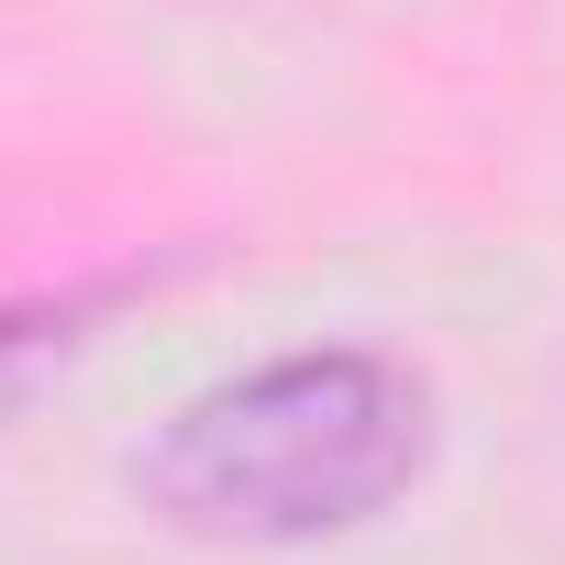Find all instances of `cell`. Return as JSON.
Returning <instances> with one entry per match:
<instances>
[{"instance_id": "6da1fadb", "label": "cell", "mask_w": 565, "mask_h": 565, "mask_svg": "<svg viewBox=\"0 0 565 565\" xmlns=\"http://www.w3.org/2000/svg\"><path fill=\"white\" fill-rule=\"evenodd\" d=\"M422 444H433L422 377L333 344V355H266L200 388L156 433L145 488L167 521L222 532V543H311L388 510L422 477Z\"/></svg>"}, {"instance_id": "7a4b0ae2", "label": "cell", "mask_w": 565, "mask_h": 565, "mask_svg": "<svg viewBox=\"0 0 565 565\" xmlns=\"http://www.w3.org/2000/svg\"><path fill=\"white\" fill-rule=\"evenodd\" d=\"M67 344H78L67 311H0V411H12L45 366H67Z\"/></svg>"}]
</instances>
